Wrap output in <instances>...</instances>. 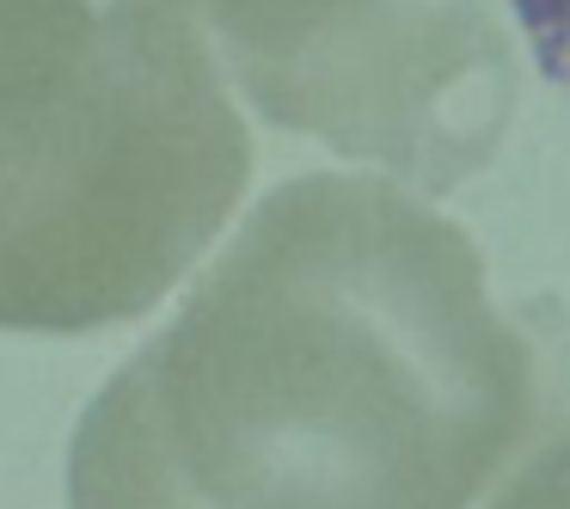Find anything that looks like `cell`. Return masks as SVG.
Masks as SVG:
<instances>
[{
    "label": "cell",
    "instance_id": "277c9868",
    "mask_svg": "<svg viewBox=\"0 0 570 509\" xmlns=\"http://www.w3.org/2000/svg\"><path fill=\"white\" fill-rule=\"evenodd\" d=\"M515 325L533 350V411L484 509H570V307L533 295L515 307Z\"/></svg>",
    "mask_w": 570,
    "mask_h": 509
},
{
    "label": "cell",
    "instance_id": "6da1fadb",
    "mask_svg": "<svg viewBox=\"0 0 570 509\" xmlns=\"http://www.w3.org/2000/svg\"><path fill=\"white\" fill-rule=\"evenodd\" d=\"M533 411L484 258L393 178L276 185L92 393L68 509H472Z\"/></svg>",
    "mask_w": 570,
    "mask_h": 509
},
{
    "label": "cell",
    "instance_id": "5b68a950",
    "mask_svg": "<svg viewBox=\"0 0 570 509\" xmlns=\"http://www.w3.org/2000/svg\"><path fill=\"white\" fill-rule=\"evenodd\" d=\"M528 56L540 62V75L570 99V0H509Z\"/></svg>",
    "mask_w": 570,
    "mask_h": 509
},
{
    "label": "cell",
    "instance_id": "7a4b0ae2",
    "mask_svg": "<svg viewBox=\"0 0 570 509\" xmlns=\"http://www.w3.org/2000/svg\"><path fill=\"white\" fill-rule=\"evenodd\" d=\"M252 178L209 43L154 0H0V332L160 307Z\"/></svg>",
    "mask_w": 570,
    "mask_h": 509
},
{
    "label": "cell",
    "instance_id": "3957f363",
    "mask_svg": "<svg viewBox=\"0 0 570 509\" xmlns=\"http://www.w3.org/2000/svg\"><path fill=\"white\" fill-rule=\"evenodd\" d=\"M276 129L411 190L491 166L515 117V38L497 0H154Z\"/></svg>",
    "mask_w": 570,
    "mask_h": 509
}]
</instances>
